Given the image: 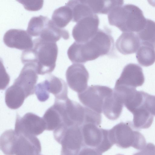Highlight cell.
Here are the masks:
<instances>
[{"mask_svg": "<svg viewBox=\"0 0 155 155\" xmlns=\"http://www.w3.org/2000/svg\"><path fill=\"white\" fill-rule=\"evenodd\" d=\"M114 46V39L108 31L99 29L87 42L81 43L74 41L69 48L67 54L72 63H84L101 56L110 55Z\"/></svg>", "mask_w": 155, "mask_h": 155, "instance_id": "1", "label": "cell"}, {"mask_svg": "<svg viewBox=\"0 0 155 155\" xmlns=\"http://www.w3.org/2000/svg\"><path fill=\"white\" fill-rule=\"evenodd\" d=\"M33 41V48L22 52L21 56L22 63L33 64L38 74L44 75L52 72L56 66L58 54L56 42L39 37Z\"/></svg>", "mask_w": 155, "mask_h": 155, "instance_id": "2", "label": "cell"}, {"mask_svg": "<svg viewBox=\"0 0 155 155\" xmlns=\"http://www.w3.org/2000/svg\"><path fill=\"white\" fill-rule=\"evenodd\" d=\"M109 24L124 32L137 33L144 27L146 19L138 6L127 4L117 6L108 14Z\"/></svg>", "mask_w": 155, "mask_h": 155, "instance_id": "3", "label": "cell"}, {"mask_svg": "<svg viewBox=\"0 0 155 155\" xmlns=\"http://www.w3.org/2000/svg\"><path fill=\"white\" fill-rule=\"evenodd\" d=\"M134 127L132 122H120L109 130L114 144L122 148L132 147L142 149L146 144L143 135Z\"/></svg>", "mask_w": 155, "mask_h": 155, "instance_id": "4", "label": "cell"}, {"mask_svg": "<svg viewBox=\"0 0 155 155\" xmlns=\"http://www.w3.org/2000/svg\"><path fill=\"white\" fill-rule=\"evenodd\" d=\"M27 31L31 36L56 42L61 38L65 40L69 38L68 31L58 27L52 20L41 15L31 18Z\"/></svg>", "mask_w": 155, "mask_h": 155, "instance_id": "5", "label": "cell"}, {"mask_svg": "<svg viewBox=\"0 0 155 155\" xmlns=\"http://www.w3.org/2000/svg\"><path fill=\"white\" fill-rule=\"evenodd\" d=\"M53 134L61 145V155H78L85 146L81 126L62 125L54 130Z\"/></svg>", "mask_w": 155, "mask_h": 155, "instance_id": "6", "label": "cell"}, {"mask_svg": "<svg viewBox=\"0 0 155 155\" xmlns=\"http://www.w3.org/2000/svg\"><path fill=\"white\" fill-rule=\"evenodd\" d=\"M95 124L87 123L81 126L85 146L95 148L101 153L113 145L109 130L99 128Z\"/></svg>", "mask_w": 155, "mask_h": 155, "instance_id": "7", "label": "cell"}, {"mask_svg": "<svg viewBox=\"0 0 155 155\" xmlns=\"http://www.w3.org/2000/svg\"><path fill=\"white\" fill-rule=\"evenodd\" d=\"M39 140L35 136L14 132L12 135L6 155H39Z\"/></svg>", "mask_w": 155, "mask_h": 155, "instance_id": "8", "label": "cell"}, {"mask_svg": "<svg viewBox=\"0 0 155 155\" xmlns=\"http://www.w3.org/2000/svg\"><path fill=\"white\" fill-rule=\"evenodd\" d=\"M52 93L55 99L65 100L68 97V87L66 82L62 79L51 75L42 82L36 86L35 93L38 100L45 102L49 97L50 93Z\"/></svg>", "mask_w": 155, "mask_h": 155, "instance_id": "9", "label": "cell"}, {"mask_svg": "<svg viewBox=\"0 0 155 155\" xmlns=\"http://www.w3.org/2000/svg\"><path fill=\"white\" fill-rule=\"evenodd\" d=\"M113 91V90L106 86L91 85L78 94V97L85 107L101 114L106 98Z\"/></svg>", "mask_w": 155, "mask_h": 155, "instance_id": "10", "label": "cell"}, {"mask_svg": "<svg viewBox=\"0 0 155 155\" xmlns=\"http://www.w3.org/2000/svg\"><path fill=\"white\" fill-rule=\"evenodd\" d=\"M46 129L45 123L42 117L28 112L21 117L17 114L15 131L17 133L37 136Z\"/></svg>", "mask_w": 155, "mask_h": 155, "instance_id": "11", "label": "cell"}, {"mask_svg": "<svg viewBox=\"0 0 155 155\" xmlns=\"http://www.w3.org/2000/svg\"><path fill=\"white\" fill-rule=\"evenodd\" d=\"M74 27L72 35L75 41L85 43L91 39L98 31L99 20L96 14L84 18Z\"/></svg>", "mask_w": 155, "mask_h": 155, "instance_id": "12", "label": "cell"}, {"mask_svg": "<svg viewBox=\"0 0 155 155\" xmlns=\"http://www.w3.org/2000/svg\"><path fill=\"white\" fill-rule=\"evenodd\" d=\"M66 76L69 87L78 94L87 87L89 74L83 64L74 63L70 65L66 71Z\"/></svg>", "mask_w": 155, "mask_h": 155, "instance_id": "13", "label": "cell"}, {"mask_svg": "<svg viewBox=\"0 0 155 155\" xmlns=\"http://www.w3.org/2000/svg\"><path fill=\"white\" fill-rule=\"evenodd\" d=\"M3 41L8 47L24 51L32 48L33 41L31 36L27 31L11 29L5 34Z\"/></svg>", "mask_w": 155, "mask_h": 155, "instance_id": "14", "label": "cell"}, {"mask_svg": "<svg viewBox=\"0 0 155 155\" xmlns=\"http://www.w3.org/2000/svg\"><path fill=\"white\" fill-rule=\"evenodd\" d=\"M38 79V74L35 65L31 63H26L24 64L13 84L19 87L24 92L27 98L35 93Z\"/></svg>", "mask_w": 155, "mask_h": 155, "instance_id": "15", "label": "cell"}, {"mask_svg": "<svg viewBox=\"0 0 155 155\" xmlns=\"http://www.w3.org/2000/svg\"><path fill=\"white\" fill-rule=\"evenodd\" d=\"M144 80L141 67L137 64L130 63L124 67L115 86H123L135 88L142 86Z\"/></svg>", "mask_w": 155, "mask_h": 155, "instance_id": "16", "label": "cell"}, {"mask_svg": "<svg viewBox=\"0 0 155 155\" xmlns=\"http://www.w3.org/2000/svg\"><path fill=\"white\" fill-rule=\"evenodd\" d=\"M115 45L120 52L127 55L137 51L140 42L137 35L134 32H123L117 40Z\"/></svg>", "mask_w": 155, "mask_h": 155, "instance_id": "17", "label": "cell"}, {"mask_svg": "<svg viewBox=\"0 0 155 155\" xmlns=\"http://www.w3.org/2000/svg\"><path fill=\"white\" fill-rule=\"evenodd\" d=\"M26 97L24 91L18 86L13 84L6 91L5 101L7 106L12 109L19 108Z\"/></svg>", "mask_w": 155, "mask_h": 155, "instance_id": "18", "label": "cell"}, {"mask_svg": "<svg viewBox=\"0 0 155 155\" xmlns=\"http://www.w3.org/2000/svg\"><path fill=\"white\" fill-rule=\"evenodd\" d=\"M65 5L71 8L73 15L72 21L78 22L82 18L94 14L87 0H70Z\"/></svg>", "mask_w": 155, "mask_h": 155, "instance_id": "19", "label": "cell"}, {"mask_svg": "<svg viewBox=\"0 0 155 155\" xmlns=\"http://www.w3.org/2000/svg\"><path fill=\"white\" fill-rule=\"evenodd\" d=\"M94 13L108 14L115 7L123 5V1L120 0H87Z\"/></svg>", "mask_w": 155, "mask_h": 155, "instance_id": "20", "label": "cell"}, {"mask_svg": "<svg viewBox=\"0 0 155 155\" xmlns=\"http://www.w3.org/2000/svg\"><path fill=\"white\" fill-rule=\"evenodd\" d=\"M140 44L152 46L155 48V22L147 19L143 28L137 33Z\"/></svg>", "mask_w": 155, "mask_h": 155, "instance_id": "21", "label": "cell"}, {"mask_svg": "<svg viewBox=\"0 0 155 155\" xmlns=\"http://www.w3.org/2000/svg\"><path fill=\"white\" fill-rule=\"evenodd\" d=\"M42 118L47 130H54L63 124L61 116L53 105L47 110Z\"/></svg>", "mask_w": 155, "mask_h": 155, "instance_id": "22", "label": "cell"}, {"mask_svg": "<svg viewBox=\"0 0 155 155\" xmlns=\"http://www.w3.org/2000/svg\"><path fill=\"white\" fill-rule=\"evenodd\" d=\"M72 13L71 8L65 5L54 10L51 19L58 27L63 28L72 20Z\"/></svg>", "mask_w": 155, "mask_h": 155, "instance_id": "23", "label": "cell"}, {"mask_svg": "<svg viewBox=\"0 0 155 155\" xmlns=\"http://www.w3.org/2000/svg\"><path fill=\"white\" fill-rule=\"evenodd\" d=\"M155 48L149 45L140 44L136 54L139 63L144 67L152 65L155 62Z\"/></svg>", "mask_w": 155, "mask_h": 155, "instance_id": "24", "label": "cell"}, {"mask_svg": "<svg viewBox=\"0 0 155 155\" xmlns=\"http://www.w3.org/2000/svg\"><path fill=\"white\" fill-rule=\"evenodd\" d=\"M22 4L25 8L29 11H37L42 8L43 3V0H17Z\"/></svg>", "mask_w": 155, "mask_h": 155, "instance_id": "25", "label": "cell"}, {"mask_svg": "<svg viewBox=\"0 0 155 155\" xmlns=\"http://www.w3.org/2000/svg\"><path fill=\"white\" fill-rule=\"evenodd\" d=\"M78 155H102V153L95 148L84 146L81 149Z\"/></svg>", "mask_w": 155, "mask_h": 155, "instance_id": "26", "label": "cell"}, {"mask_svg": "<svg viewBox=\"0 0 155 155\" xmlns=\"http://www.w3.org/2000/svg\"><path fill=\"white\" fill-rule=\"evenodd\" d=\"M1 90L5 89L8 85L10 80L9 76L6 72L4 66L2 67L1 74Z\"/></svg>", "mask_w": 155, "mask_h": 155, "instance_id": "27", "label": "cell"}, {"mask_svg": "<svg viewBox=\"0 0 155 155\" xmlns=\"http://www.w3.org/2000/svg\"><path fill=\"white\" fill-rule=\"evenodd\" d=\"M39 155H40V154H39Z\"/></svg>", "mask_w": 155, "mask_h": 155, "instance_id": "28", "label": "cell"}]
</instances>
